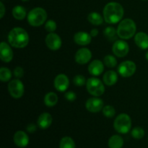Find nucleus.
<instances>
[{
  "instance_id": "1",
  "label": "nucleus",
  "mask_w": 148,
  "mask_h": 148,
  "mask_svg": "<svg viewBox=\"0 0 148 148\" xmlns=\"http://www.w3.org/2000/svg\"><path fill=\"white\" fill-rule=\"evenodd\" d=\"M103 14L104 20L107 23L116 24L121 21L124 16V10L121 4L111 1L106 4Z\"/></svg>"
},
{
  "instance_id": "2",
  "label": "nucleus",
  "mask_w": 148,
  "mask_h": 148,
  "mask_svg": "<svg viewBox=\"0 0 148 148\" xmlns=\"http://www.w3.org/2000/svg\"><path fill=\"white\" fill-rule=\"evenodd\" d=\"M8 41L12 46L23 49L29 43V36L27 31L21 27H14L8 34Z\"/></svg>"
},
{
  "instance_id": "3",
  "label": "nucleus",
  "mask_w": 148,
  "mask_h": 148,
  "mask_svg": "<svg viewBox=\"0 0 148 148\" xmlns=\"http://www.w3.org/2000/svg\"><path fill=\"white\" fill-rule=\"evenodd\" d=\"M137 26L133 20L130 18L121 20L117 27V33L120 38L130 39L136 33Z\"/></svg>"
},
{
  "instance_id": "4",
  "label": "nucleus",
  "mask_w": 148,
  "mask_h": 148,
  "mask_svg": "<svg viewBox=\"0 0 148 148\" xmlns=\"http://www.w3.org/2000/svg\"><path fill=\"white\" fill-rule=\"evenodd\" d=\"M27 19L30 25L33 27H39L46 21L47 12L41 7H36L29 12Z\"/></svg>"
},
{
  "instance_id": "5",
  "label": "nucleus",
  "mask_w": 148,
  "mask_h": 148,
  "mask_svg": "<svg viewBox=\"0 0 148 148\" xmlns=\"http://www.w3.org/2000/svg\"><path fill=\"white\" fill-rule=\"evenodd\" d=\"M114 130L120 134H127L131 130L132 119L127 114H121L117 116L114 121Z\"/></svg>"
},
{
  "instance_id": "6",
  "label": "nucleus",
  "mask_w": 148,
  "mask_h": 148,
  "mask_svg": "<svg viewBox=\"0 0 148 148\" xmlns=\"http://www.w3.org/2000/svg\"><path fill=\"white\" fill-rule=\"evenodd\" d=\"M86 88L88 92L93 96H101L105 92V86L101 79L90 77L87 80Z\"/></svg>"
},
{
  "instance_id": "7",
  "label": "nucleus",
  "mask_w": 148,
  "mask_h": 148,
  "mask_svg": "<svg viewBox=\"0 0 148 148\" xmlns=\"http://www.w3.org/2000/svg\"><path fill=\"white\" fill-rule=\"evenodd\" d=\"M8 90L12 98L18 99L21 98L24 94V85L20 79H12L10 81L8 85Z\"/></svg>"
},
{
  "instance_id": "8",
  "label": "nucleus",
  "mask_w": 148,
  "mask_h": 148,
  "mask_svg": "<svg viewBox=\"0 0 148 148\" xmlns=\"http://www.w3.org/2000/svg\"><path fill=\"white\" fill-rule=\"evenodd\" d=\"M137 66L132 61H124L121 62L118 66V72L124 77H130L132 76L136 72Z\"/></svg>"
},
{
  "instance_id": "9",
  "label": "nucleus",
  "mask_w": 148,
  "mask_h": 148,
  "mask_svg": "<svg viewBox=\"0 0 148 148\" xmlns=\"http://www.w3.org/2000/svg\"><path fill=\"white\" fill-rule=\"evenodd\" d=\"M113 53L118 57H124L127 56L130 51V46L126 41L123 40H117L114 42L112 47Z\"/></svg>"
},
{
  "instance_id": "10",
  "label": "nucleus",
  "mask_w": 148,
  "mask_h": 148,
  "mask_svg": "<svg viewBox=\"0 0 148 148\" xmlns=\"http://www.w3.org/2000/svg\"><path fill=\"white\" fill-rule=\"evenodd\" d=\"M45 42L47 47L51 51H57L61 48L62 44L60 36L54 33H50L46 36Z\"/></svg>"
},
{
  "instance_id": "11",
  "label": "nucleus",
  "mask_w": 148,
  "mask_h": 148,
  "mask_svg": "<svg viewBox=\"0 0 148 148\" xmlns=\"http://www.w3.org/2000/svg\"><path fill=\"white\" fill-rule=\"evenodd\" d=\"M85 108L91 113L99 112L103 108V101L99 98H89L85 103Z\"/></svg>"
},
{
  "instance_id": "12",
  "label": "nucleus",
  "mask_w": 148,
  "mask_h": 148,
  "mask_svg": "<svg viewBox=\"0 0 148 148\" xmlns=\"http://www.w3.org/2000/svg\"><path fill=\"white\" fill-rule=\"evenodd\" d=\"M75 58L76 62L79 64H85L90 61L92 58V53L90 49L87 48H82L76 52Z\"/></svg>"
},
{
  "instance_id": "13",
  "label": "nucleus",
  "mask_w": 148,
  "mask_h": 148,
  "mask_svg": "<svg viewBox=\"0 0 148 148\" xmlns=\"http://www.w3.org/2000/svg\"><path fill=\"white\" fill-rule=\"evenodd\" d=\"M69 80L68 77L64 74H59L55 77L54 87L59 92H64L68 89Z\"/></svg>"
},
{
  "instance_id": "14",
  "label": "nucleus",
  "mask_w": 148,
  "mask_h": 148,
  "mask_svg": "<svg viewBox=\"0 0 148 148\" xmlns=\"http://www.w3.org/2000/svg\"><path fill=\"white\" fill-rule=\"evenodd\" d=\"M0 59L2 62L9 63L13 59V51L10 45L6 42L0 43Z\"/></svg>"
},
{
  "instance_id": "15",
  "label": "nucleus",
  "mask_w": 148,
  "mask_h": 148,
  "mask_svg": "<svg viewBox=\"0 0 148 148\" xmlns=\"http://www.w3.org/2000/svg\"><path fill=\"white\" fill-rule=\"evenodd\" d=\"M13 140H14V144L17 147L21 148L25 147L26 146H27L29 143L28 136H27V134L25 132L21 131V130L16 132L14 133Z\"/></svg>"
},
{
  "instance_id": "16",
  "label": "nucleus",
  "mask_w": 148,
  "mask_h": 148,
  "mask_svg": "<svg viewBox=\"0 0 148 148\" xmlns=\"http://www.w3.org/2000/svg\"><path fill=\"white\" fill-rule=\"evenodd\" d=\"M74 40L79 46H87L91 43L92 36L86 32H77L74 36Z\"/></svg>"
},
{
  "instance_id": "17",
  "label": "nucleus",
  "mask_w": 148,
  "mask_h": 148,
  "mask_svg": "<svg viewBox=\"0 0 148 148\" xmlns=\"http://www.w3.org/2000/svg\"><path fill=\"white\" fill-rule=\"evenodd\" d=\"M104 65L103 62L101 60L95 59L93 60L88 66V71L90 74L93 76H99L103 72Z\"/></svg>"
},
{
  "instance_id": "18",
  "label": "nucleus",
  "mask_w": 148,
  "mask_h": 148,
  "mask_svg": "<svg viewBox=\"0 0 148 148\" xmlns=\"http://www.w3.org/2000/svg\"><path fill=\"white\" fill-rule=\"evenodd\" d=\"M53 118L49 113L44 112L40 114L38 119V126L42 130H46L49 128L52 124Z\"/></svg>"
},
{
  "instance_id": "19",
  "label": "nucleus",
  "mask_w": 148,
  "mask_h": 148,
  "mask_svg": "<svg viewBox=\"0 0 148 148\" xmlns=\"http://www.w3.org/2000/svg\"><path fill=\"white\" fill-rule=\"evenodd\" d=\"M136 45L141 49H148V35L144 32H139L134 36Z\"/></svg>"
},
{
  "instance_id": "20",
  "label": "nucleus",
  "mask_w": 148,
  "mask_h": 148,
  "mask_svg": "<svg viewBox=\"0 0 148 148\" xmlns=\"http://www.w3.org/2000/svg\"><path fill=\"white\" fill-rule=\"evenodd\" d=\"M103 80L105 85L108 86H112L115 85L118 81V75L114 70H109L104 74Z\"/></svg>"
},
{
  "instance_id": "21",
  "label": "nucleus",
  "mask_w": 148,
  "mask_h": 148,
  "mask_svg": "<svg viewBox=\"0 0 148 148\" xmlns=\"http://www.w3.org/2000/svg\"><path fill=\"white\" fill-rule=\"evenodd\" d=\"M108 145L109 148H122L124 145V140L121 136L115 134L109 138Z\"/></svg>"
},
{
  "instance_id": "22",
  "label": "nucleus",
  "mask_w": 148,
  "mask_h": 148,
  "mask_svg": "<svg viewBox=\"0 0 148 148\" xmlns=\"http://www.w3.org/2000/svg\"><path fill=\"white\" fill-rule=\"evenodd\" d=\"M88 20L93 25H100L103 23V18L99 13L96 12H92L90 13L88 16Z\"/></svg>"
},
{
  "instance_id": "23",
  "label": "nucleus",
  "mask_w": 148,
  "mask_h": 148,
  "mask_svg": "<svg viewBox=\"0 0 148 148\" xmlns=\"http://www.w3.org/2000/svg\"><path fill=\"white\" fill-rule=\"evenodd\" d=\"M103 34L109 41H116L119 37L117 30H116L114 27H106L105 30H103Z\"/></svg>"
},
{
  "instance_id": "24",
  "label": "nucleus",
  "mask_w": 148,
  "mask_h": 148,
  "mask_svg": "<svg viewBox=\"0 0 148 148\" xmlns=\"http://www.w3.org/2000/svg\"><path fill=\"white\" fill-rule=\"evenodd\" d=\"M58 96L55 92H48L44 97V103L49 107L54 106L58 103Z\"/></svg>"
},
{
  "instance_id": "25",
  "label": "nucleus",
  "mask_w": 148,
  "mask_h": 148,
  "mask_svg": "<svg viewBox=\"0 0 148 148\" xmlns=\"http://www.w3.org/2000/svg\"><path fill=\"white\" fill-rule=\"evenodd\" d=\"M26 14H27V13H26L25 8L22 7V6H15V7L12 9V15L16 20H23V19L26 17Z\"/></svg>"
},
{
  "instance_id": "26",
  "label": "nucleus",
  "mask_w": 148,
  "mask_h": 148,
  "mask_svg": "<svg viewBox=\"0 0 148 148\" xmlns=\"http://www.w3.org/2000/svg\"><path fill=\"white\" fill-rule=\"evenodd\" d=\"M59 148H76V145L73 139L70 137H64L60 140Z\"/></svg>"
},
{
  "instance_id": "27",
  "label": "nucleus",
  "mask_w": 148,
  "mask_h": 148,
  "mask_svg": "<svg viewBox=\"0 0 148 148\" xmlns=\"http://www.w3.org/2000/svg\"><path fill=\"white\" fill-rule=\"evenodd\" d=\"M12 77V72L7 67H1L0 69V80L1 82H8Z\"/></svg>"
},
{
  "instance_id": "28",
  "label": "nucleus",
  "mask_w": 148,
  "mask_h": 148,
  "mask_svg": "<svg viewBox=\"0 0 148 148\" xmlns=\"http://www.w3.org/2000/svg\"><path fill=\"white\" fill-rule=\"evenodd\" d=\"M103 63L107 67L114 68L116 66L117 60L115 56H112V55H107L104 57Z\"/></svg>"
},
{
  "instance_id": "29",
  "label": "nucleus",
  "mask_w": 148,
  "mask_h": 148,
  "mask_svg": "<svg viewBox=\"0 0 148 148\" xmlns=\"http://www.w3.org/2000/svg\"><path fill=\"white\" fill-rule=\"evenodd\" d=\"M131 134L133 138L136 139V140H140L144 137L145 133V130L142 127H136L132 130Z\"/></svg>"
},
{
  "instance_id": "30",
  "label": "nucleus",
  "mask_w": 148,
  "mask_h": 148,
  "mask_svg": "<svg viewBox=\"0 0 148 148\" xmlns=\"http://www.w3.org/2000/svg\"><path fill=\"white\" fill-rule=\"evenodd\" d=\"M103 114L105 116H106L107 118H112L115 116L116 114V111L115 108L112 106H106L103 108L102 109Z\"/></svg>"
},
{
  "instance_id": "31",
  "label": "nucleus",
  "mask_w": 148,
  "mask_h": 148,
  "mask_svg": "<svg viewBox=\"0 0 148 148\" xmlns=\"http://www.w3.org/2000/svg\"><path fill=\"white\" fill-rule=\"evenodd\" d=\"M73 82L75 85H77V87H82L83 85H85L86 84L87 81L85 79V77L83 75H78L74 77L73 79Z\"/></svg>"
},
{
  "instance_id": "32",
  "label": "nucleus",
  "mask_w": 148,
  "mask_h": 148,
  "mask_svg": "<svg viewBox=\"0 0 148 148\" xmlns=\"http://www.w3.org/2000/svg\"><path fill=\"white\" fill-rule=\"evenodd\" d=\"M56 27H57V25H56V23L54 20H48L45 24V29L49 33H53L56 30Z\"/></svg>"
},
{
  "instance_id": "33",
  "label": "nucleus",
  "mask_w": 148,
  "mask_h": 148,
  "mask_svg": "<svg viewBox=\"0 0 148 148\" xmlns=\"http://www.w3.org/2000/svg\"><path fill=\"white\" fill-rule=\"evenodd\" d=\"M14 75L17 78H21L24 75V70L21 66H17L14 69Z\"/></svg>"
},
{
  "instance_id": "34",
  "label": "nucleus",
  "mask_w": 148,
  "mask_h": 148,
  "mask_svg": "<svg viewBox=\"0 0 148 148\" xmlns=\"http://www.w3.org/2000/svg\"><path fill=\"white\" fill-rule=\"evenodd\" d=\"M65 98L68 101H74L75 100H76L77 98V95L72 91H68L65 93Z\"/></svg>"
},
{
  "instance_id": "35",
  "label": "nucleus",
  "mask_w": 148,
  "mask_h": 148,
  "mask_svg": "<svg viewBox=\"0 0 148 148\" xmlns=\"http://www.w3.org/2000/svg\"><path fill=\"white\" fill-rule=\"evenodd\" d=\"M27 131L29 133H33L36 131L37 130V127L34 124H29L27 126V128H26Z\"/></svg>"
},
{
  "instance_id": "36",
  "label": "nucleus",
  "mask_w": 148,
  "mask_h": 148,
  "mask_svg": "<svg viewBox=\"0 0 148 148\" xmlns=\"http://www.w3.org/2000/svg\"><path fill=\"white\" fill-rule=\"evenodd\" d=\"M4 14H5V7H4L2 1H1L0 2V18H2L4 17Z\"/></svg>"
},
{
  "instance_id": "37",
  "label": "nucleus",
  "mask_w": 148,
  "mask_h": 148,
  "mask_svg": "<svg viewBox=\"0 0 148 148\" xmlns=\"http://www.w3.org/2000/svg\"><path fill=\"white\" fill-rule=\"evenodd\" d=\"M98 30L96 28H94V29H92V30H90V36H92V37H96L98 35Z\"/></svg>"
},
{
  "instance_id": "38",
  "label": "nucleus",
  "mask_w": 148,
  "mask_h": 148,
  "mask_svg": "<svg viewBox=\"0 0 148 148\" xmlns=\"http://www.w3.org/2000/svg\"><path fill=\"white\" fill-rule=\"evenodd\" d=\"M145 58H146V59H147V60L148 61V51L147 52V53H146V54H145Z\"/></svg>"
},
{
  "instance_id": "39",
  "label": "nucleus",
  "mask_w": 148,
  "mask_h": 148,
  "mask_svg": "<svg viewBox=\"0 0 148 148\" xmlns=\"http://www.w3.org/2000/svg\"><path fill=\"white\" fill-rule=\"evenodd\" d=\"M21 1H28V0H21Z\"/></svg>"
},
{
  "instance_id": "40",
  "label": "nucleus",
  "mask_w": 148,
  "mask_h": 148,
  "mask_svg": "<svg viewBox=\"0 0 148 148\" xmlns=\"http://www.w3.org/2000/svg\"><path fill=\"white\" fill-rule=\"evenodd\" d=\"M143 1H145V0H143Z\"/></svg>"
}]
</instances>
